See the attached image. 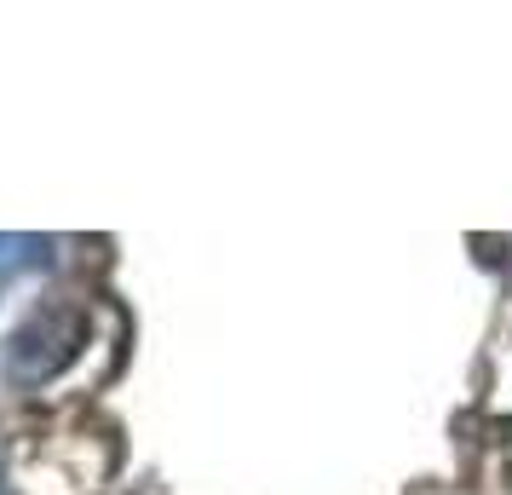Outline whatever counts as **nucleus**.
Wrapping results in <instances>:
<instances>
[{"instance_id":"obj_1","label":"nucleus","mask_w":512,"mask_h":495,"mask_svg":"<svg viewBox=\"0 0 512 495\" xmlns=\"http://www.w3.org/2000/svg\"><path fill=\"white\" fill-rule=\"evenodd\" d=\"M81 346H87V306H75V300L41 306L6 340V380L12 386H47L81 357Z\"/></svg>"},{"instance_id":"obj_2","label":"nucleus","mask_w":512,"mask_h":495,"mask_svg":"<svg viewBox=\"0 0 512 495\" xmlns=\"http://www.w3.org/2000/svg\"><path fill=\"white\" fill-rule=\"evenodd\" d=\"M47 260H52L47 236H0V265L24 271V265H47Z\"/></svg>"},{"instance_id":"obj_3","label":"nucleus","mask_w":512,"mask_h":495,"mask_svg":"<svg viewBox=\"0 0 512 495\" xmlns=\"http://www.w3.org/2000/svg\"><path fill=\"white\" fill-rule=\"evenodd\" d=\"M0 495H6V467H0Z\"/></svg>"}]
</instances>
